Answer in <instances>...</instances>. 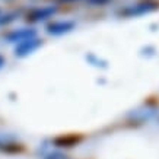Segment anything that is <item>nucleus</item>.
<instances>
[{
    "label": "nucleus",
    "instance_id": "nucleus-12",
    "mask_svg": "<svg viewBox=\"0 0 159 159\" xmlns=\"http://www.w3.org/2000/svg\"><path fill=\"white\" fill-rule=\"evenodd\" d=\"M5 2H10V0H5Z\"/></svg>",
    "mask_w": 159,
    "mask_h": 159
},
{
    "label": "nucleus",
    "instance_id": "nucleus-8",
    "mask_svg": "<svg viewBox=\"0 0 159 159\" xmlns=\"http://www.w3.org/2000/svg\"><path fill=\"white\" fill-rule=\"evenodd\" d=\"M45 159H69V158L66 156V155L60 153V152H54V153H50Z\"/></svg>",
    "mask_w": 159,
    "mask_h": 159
},
{
    "label": "nucleus",
    "instance_id": "nucleus-11",
    "mask_svg": "<svg viewBox=\"0 0 159 159\" xmlns=\"http://www.w3.org/2000/svg\"><path fill=\"white\" fill-rule=\"evenodd\" d=\"M58 3H72V2H77V0H57Z\"/></svg>",
    "mask_w": 159,
    "mask_h": 159
},
{
    "label": "nucleus",
    "instance_id": "nucleus-9",
    "mask_svg": "<svg viewBox=\"0 0 159 159\" xmlns=\"http://www.w3.org/2000/svg\"><path fill=\"white\" fill-rule=\"evenodd\" d=\"M88 2H89L92 6H104V5H107L110 0H88Z\"/></svg>",
    "mask_w": 159,
    "mask_h": 159
},
{
    "label": "nucleus",
    "instance_id": "nucleus-7",
    "mask_svg": "<svg viewBox=\"0 0 159 159\" xmlns=\"http://www.w3.org/2000/svg\"><path fill=\"white\" fill-rule=\"evenodd\" d=\"M16 16H18L16 12H12V13H7V15L0 16V26H2V25H7V24H10V22H13V20L16 19Z\"/></svg>",
    "mask_w": 159,
    "mask_h": 159
},
{
    "label": "nucleus",
    "instance_id": "nucleus-2",
    "mask_svg": "<svg viewBox=\"0 0 159 159\" xmlns=\"http://www.w3.org/2000/svg\"><path fill=\"white\" fill-rule=\"evenodd\" d=\"M41 39H38L37 37L34 38L25 39V41H20V43L16 44V48H15V54L18 57H25V56H29L32 54L35 50H38L41 47Z\"/></svg>",
    "mask_w": 159,
    "mask_h": 159
},
{
    "label": "nucleus",
    "instance_id": "nucleus-4",
    "mask_svg": "<svg viewBox=\"0 0 159 159\" xmlns=\"http://www.w3.org/2000/svg\"><path fill=\"white\" fill-rule=\"evenodd\" d=\"M75 26H76V24L73 20H57V22H53L47 26V32L50 35H63L70 32Z\"/></svg>",
    "mask_w": 159,
    "mask_h": 159
},
{
    "label": "nucleus",
    "instance_id": "nucleus-3",
    "mask_svg": "<svg viewBox=\"0 0 159 159\" xmlns=\"http://www.w3.org/2000/svg\"><path fill=\"white\" fill-rule=\"evenodd\" d=\"M57 12V6H44V7H35L28 13L26 19L29 22H41V20H45L51 18L53 15H56Z\"/></svg>",
    "mask_w": 159,
    "mask_h": 159
},
{
    "label": "nucleus",
    "instance_id": "nucleus-1",
    "mask_svg": "<svg viewBox=\"0 0 159 159\" xmlns=\"http://www.w3.org/2000/svg\"><path fill=\"white\" fill-rule=\"evenodd\" d=\"M159 7L158 3L155 2H145V3H139L136 6H129L127 9L121 10L120 13L124 15V16H129V18H134V16H142V15L150 13Z\"/></svg>",
    "mask_w": 159,
    "mask_h": 159
},
{
    "label": "nucleus",
    "instance_id": "nucleus-10",
    "mask_svg": "<svg viewBox=\"0 0 159 159\" xmlns=\"http://www.w3.org/2000/svg\"><path fill=\"white\" fill-rule=\"evenodd\" d=\"M3 66H5V57H3V56L0 54V69L3 67Z\"/></svg>",
    "mask_w": 159,
    "mask_h": 159
},
{
    "label": "nucleus",
    "instance_id": "nucleus-6",
    "mask_svg": "<svg viewBox=\"0 0 159 159\" xmlns=\"http://www.w3.org/2000/svg\"><path fill=\"white\" fill-rule=\"evenodd\" d=\"M22 145H19L18 142H15L13 139H6V137H0V152L7 155L12 153H19L22 152Z\"/></svg>",
    "mask_w": 159,
    "mask_h": 159
},
{
    "label": "nucleus",
    "instance_id": "nucleus-5",
    "mask_svg": "<svg viewBox=\"0 0 159 159\" xmlns=\"http://www.w3.org/2000/svg\"><path fill=\"white\" fill-rule=\"evenodd\" d=\"M37 37V31L35 29H31V28H22V29H15L12 32L6 35V39L9 43H20V41H25V39H29V38H34Z\"/></svg>",
    "mask_w": 159,
    "mask_h": 159
}]
</instances>
